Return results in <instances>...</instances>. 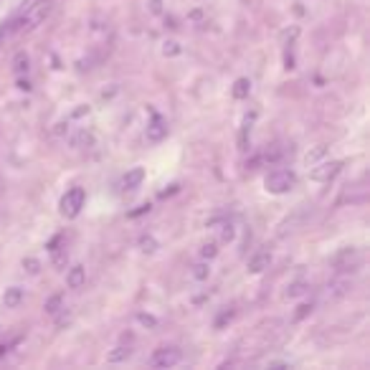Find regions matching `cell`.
I'll list each match as a JSON object with an SVG mask.
<instances>
[{"label":"cell","mask_w":370,"mask_h":370,"mask_svg":"<svg viewBox=\"0 0 370 370\" xmlns=\"http://www.w3.org/2000/svg\"><path fill=\"white\" fill-rule=\"evenodd\" d=\"M53 5H56V0H38V3H34L31 8L25 10V16L13 23V34H23V31L38 28V25L53 13Z\"/></svg>","instance_id":"obj_1"},{"label":"cell","mask_w":370,"mask_h":370,"mask_svg":"<svg viewBox=\"0 0 370 370\" xmlns=\"http://www.w3.org/2000/svg\"><path fill=\"white\" fill-rule=\"evenodd\" d=\"M295 185H297V175L292 170H271L269 175L264 177V188H267L271 195L289 193Z\"/></svg>","instance_id":"obj_2"},{"label":"cell","mask_w":370,"mask_h":370,"mask_svg":"<svg viewBox=\"0 0 370 370\" xmlns=\"http://www.w3.org/2000/svg\"><path fill=\"white\" fill-rule=\"evenodd\" d=\"M84 203H86L84 188H71V190L64 193V198H61L59 203L61 216H64V219H76V216L82 213V208H84Z\"/></svg>","instance_id":"obj_3"},{"label":"cell","mask_w":370,"mask_h":370,"mask_svg":"<svg viewBox=\"0 0 370 370\" xmlns=\"http://www.w3.org/2000/svg\"><path fill=\"white\" fill-rule=\"evenodd\" d=\"M180 360H183V353L177 347H158L150 358V365H155V368H173Z\"/></svg>","instance_id":"obj_4"},{"label":"cell","mask_w":370,"mask_h":370,"mask_svg":"<svg viewBox=\"0 0 370 370\" xmlns=\"http://www.w3.org/2000/svg\"><path fill=\"white\" fill-rule=\"evenodd\" d=\"M312 168H314V165H312ZM340 170H343V162H337V160L322 162V165H317V168L312 170L310 177L314 180V183H330L332 177L340 175Z\"/></svg>","instance_id":"obj_5"},{"label":"cell","mask_w":370,"mask_h":370,"mask_svg":"<svg viewBox=\"0 0 370 370\" xmlns=\"http://www.w3.org/2000/svg\"><path fill=\"white\" fill-rule=\"evenodd\" d=\"M271 264V254L269 251H256L249 259V264H246V269H249V274H261L264 269H269Z\"/></svg>","instance_id":"obj_6"},{"label":"cell","mask_w":370,"mask_h":370,"mask_svg":"<svg viewBox=\"0 0 370 370\" xmlns=\"http://www.w3.org/2000/svg\"><path fill=\"white\" fill-rule=\"evenodd\" d=\"M66 284L69 289H82V286L86 284V269L82 264H76V267H71V269L66 271Z\"/></svg>","instance_id":"obj_7"},{"label":"cell","mask_w":370,"mask_h":370,"mask_svg":"<svg viewBox=\"0 0 370 370\" xmlns=\"http://www.w3.org/2000/svg\"><path fill=\"white\" fill-rule=\"evenodd\" d=\"M165 137H168V125H165L160 117H155L152 125H147V140H150V143H160Z\"/></svg>","instance_id":"obj_8"},{"label":"cell","mask_w":370,"mask_h":370,"mask_svg":"<svg viewBox=\"0 0 370 370\" xmlns=\"http://www.w3.org/2000/svg\"><path fill=\"white\" fill-rule=\"evenodd\" d=\"M143 180H145V170L143 168H132L125 177H122V188H125V190H135V188H140V183H143Z\"/></svg>","instance_id":"obj_9"},{"label":"cell","mask_w":370,"mask_h":370,"mask_svg":"<svg viewBox=\"0 0 370 370\" xmlns=\"http://www.w3.org/2000/svg\"><path fill=\"white\" fill-rule=\"evenodd\" d=\"M21 302H23V289H21V286H8L5 295H3V304L10 307V310H16Z\"/></svg>","instance_id":"obj_10"},{"label":"cell","mask_w":370,"mask_h":370,"mask_svg":"<svg viewBox=\"0 0 370 370\" xmlns=\"http://www.w3.org/2000/svg\"><path fill=\"white\" fill-rule=\"evenodd\" d=\"M325 158H328V145H317V147H312V150L304 155V165L312 168V165H317V162L325 160Z\"/></svg>","instance_id":"obj_11"},{"label":"cell","mask_w":370,"mask_h":370,"mask_svg":"<svg viewBox=\"0 0 370 370\" xmlns=\"http://www.w3.org/2000/svg\"><path fill=\"white\" fill-rule=\"evenodd\" d=\"M249 92H251V82L249 79H238L234 84V97L236 99H246L249 97Z\"/></svg>","instance_id":"obj_12"},{"label":"cell","mask_w":370,"mask_h":370,"mask_svg":"<svg viewBox=\"0 0 370 370\" xmlns=\"http://www.w3.org/2000/svg\"><path fill=\"white\" fill-rule=\"evenodd\" d=\"M130 355H132V350H130V347L119 345V347H114L110 355H107V360H110V362H122V360H127Z\"/></svg>","instance_id":"obj_13"},{"label":"cell","mask_w":370,"mask_h":370,"mask_svg":"<svg viewBox=\"0 0 370 370\" xmlns=\"http://www.w3.org/2000/svg\"><path fill=\"white\" fill-rule=\"evenodd\" d=\"M13 71H16V74H25V71H28V56H25L23 51L16 53V59H13Z\"/></svg>","instance_id":"obj_14"},{"label":"cell","mask_w":370,"mask_h":370,"mask_svg":"<svg viewBox=\"0 0 370 370\" xmlns=\"http://www.w3.org/2000/svg\"><path fill=\"white\" fill-rule=\"evenodd\" d=\"M51 251H53V267H56V269H64L69 259L66 249H51Z\"/></svg>","instance_id":"obj_15"},{"label":"cell","mask_w":370,"mask_h":370,"mask_svg":"<svg viewBox=\"0 0 370 370\" xmlns=\"http://www.w3.org/2000/svg\"><path fill=\"white\" fill-rule=\"evenodd\" d=\"M23 269L31 274V277H36L38 271H41V261L34 259V256H28V259H23Z\"/></svg>","instance_id":"obj_16"},{"label":"cell","mask_w":370,"mask_h":370,"mask_svg":"<svg viewBox=\"0 0 370 370\" xmlns=\"http://www.w3.org/2000/svg\"><path fill=\"white\" fill-rule=\"evenodd\" d=\"M61 302H64V297H61V295H53V297L49 299V302H46V307H43V310L49 312V314H56V312L61 310Z\"/></svg>","instance_id":"obj_17"},{"label":"cell","mask_w":370,"mask_h":370,"mask_svg":"<svg viewBox=\"0 0 370 370\" xmlns=\"http://www.w3.org/2000/svg\"><path fill=\"white\" fill-rule=\"evenodd\" d=\"M92 143H94V137L89 135V132H79V135L71 140V145H74V147H89Z\"/></svg>","instance_id":"obj_18"},{"label":"cell","mask_w":370,"mask_h":370,"mask_svg":"<svg viewBox=\"0 0 370 370\" xmlns=\"http://www.w3.org/2000/svg\"><path fill=\"white\" fill-rule=\"evenodd\" d=\"M216 254H219V246L213 244V241H210V244H203L201 246V256H203V259H213Z\"/></svg>","instance_id":"obj_19"},{"label":"cell","mask_w":370,"mask_h":370,"mask_svg":"<svg viewBox=\"0 0 370 370\" xmlns=\"http://www.w3.org/2000/svg\"><path fill=\"white\" fill-rule=\"evenodd\" d=\"M208 274H210V267H206V264H195L193 267V277L195 279H208Z\"/></svg>","instance_id":"obj_20"},{"label":"cell","mask_w":370,"mask_h":370,"mask_svg":"<svg viewBox=\"0 0 370 370\" xmlns=\"http://www.w3.org/2000/svg\"><path fill=\"white\" fill-rule=\"evenodd\" d=\"M162 53H165V56H177V53H180V46H177L175 41H168L165 49H162Z\"/></svg>","instance_id":"obj_21"},{"label":"cell","mask_w":370,"mask_h":370,"mask_svg":"<svg viewBox=\"0 0 370 370\" xmlns=\"http://www.w3.org/2000/svg\"><path fill=\"white\" fill-rule=\"evenodd\" d=\"M140 246H143V251L152 254L158 244H155V238H152V236H147V238H143V241H140Z\"/></svg>","instance_id":"obj_22"},{"label":"cell","mask_w":370,"mask_h":370,"mask_svg":"<svg viewBox=\"0 0 370 370\" xmlns=\"http://www.w3.org/2000/svg\"><path fill=\"white\" fill-rule=\"evenodd\" d=\"M137 322H140V325H147V328H155V325H158V320L150 317V314H137Z\"/></svg>","instance_id":"obj_23"},{"label":"cell","mask_w":370,"mask_h":370,"mask_svg":"<svg viewBox=\"0 0 370 370\" xmlns=\"http://www.w3.org/2000/svg\"><path fill=\"white\" fill-rule=\"evenodd\" d=\"M304 292V284H295L289 286V292H286V297H299Z\"/></svg>","instance_id":"obj_24"},{"label":"cell","mask_w":370,"mask_h":370,"mask_svg":"<svg viewBox=\"0 0 370 370\" xmlns=\"http://www.w3.org/2000/svg\"><path fill=\"white\" fill-rule=\"evenodd\" d=\"M226 231H223V241H231L234 238V226H223Z\"/></svg>","instance_id":"obj_25"},{"label":"cell","mask_w":370,"mask_h":370,"mask_svg":"<svg viewBox=\"0 0 370 370\" xmlns=\"http://www.w3.org/2000/svg\"><path fill=\"white\" fill-rule=\"evenodd\" d=\"M160 5H162V0H150V10H152V13H160Z\"/></svg>","instance_id":"obj_26"}]
</instances>
